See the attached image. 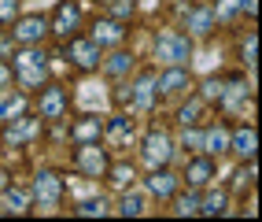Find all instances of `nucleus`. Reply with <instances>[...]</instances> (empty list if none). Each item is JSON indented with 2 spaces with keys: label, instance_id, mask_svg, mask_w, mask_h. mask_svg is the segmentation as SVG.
<instances>
[{
  "label": "nucleus",
  "instance_id": "obj_1",
  "mask_svg": "<svg viewBox=\"0 0 262 222\" xmlns=\"http://www.w3.org/2000/svg\"><path fill=\"white\" fill-rule=\"evenodd\" d=\"M48 78V56L41 52V45H23V52H15L11 59V82H19V89L37 93Z\"/></svg>",
  "mask_w": 262,
  "mask_h": 222
},
{
  "label": "nucleus",
  "instance_id": "obj_2",
  "mask_svg": "<svg viewBox=\"0 0 262 222\" xmlns=\"http://www.w3.org/2000/svg\"><path fill=\"white\" fill-rule=\"evenodd\" d=\"M151 56H155V63H163V67H188L192 37L181 33V30H163L159 37H155V45H151Z\"/></svg>",
  "mask_w": 262,
  "mask_h": 222
},
{
  "label": "nucleus",
  "instance_id": "obj_3",
  "mask_svg": "<svg viewBox=\"0 0 262 222\" xmlns=\"http://www.w3.org/2000/svg\"><path fill=\"white\" fill-rule=\"evenodd\" d=\"M118 100H122V104H129V111H151L155 100H159V89H155V71H151V67L137 74V82L129 85V93H122Z\"/></svg>",
  "mask_w": 262,
  "mask_h": 222
},
{
  "label": "nucleus",
  "instance_id": "obj_4",
  "mask_svg": "<svg viewBox=\"0 0 262 222\" xmlns=\"http://www.w3.org/2000/svg\"><path fill=\"white\" fill-rule=\"evenodd\" d=\"M71 111V96H67L63 85H41L37 89V115H41V123H59V118Z\"/></svg>",
  "mask_w": 262,
  "mask_h": 222
},
{
  "label": "nucleus",
  "instance_id": "obj_5",
  "mask_svg": "<svg viewBox=\"0 0 262 222\" xmlns=\"http://www.w3.org/2000/svg\"><path fill=\"white\" fill-rule=\"evenodd\" d=\"M33 204H37L41 211H52L59 208L63 200V178L56 174V170H37V178H33V189H30Z\"/></svg>",
  "mask_w": 262,
  "mask_h": 222
},
{
  "label": "nucleus",
  "instance_id": "obj_6",
  "mask_svg": "<svg viewBox=\"0 0 262 222\" xmlns=\"http://www.w3.org/2000/svg\"><path fill=\"white\" fill-rule=\"evenodd\" d=\"M100 52L103 48L93 41V37H67V63L74 67V71L89 74L100 67Z\"/></svg>",
  "mask_w": 262,
  "mask_h": 222
},
{
  "label": "nucleus",
  "instance_id": "obj_7",
  "mask_svg": "<svg viewBox=\"0 0 262 222\" xmlns=\"http://www.w3.org/2000/svg\"><path fill=\"white\" fill-rule=\"evenodd\" d=\"M37 133H41V115H26V111H19L15 118H8V123H4V141H8L11 148L30 145Z\"/></svg>",
  "mask_w": 262,
  "mask_h": 222
},
{
  "label": "nucleus",
  "instance_id": "obj_8",
  "mask_svg": "<svg viewBox=\"0 0 262 222\" xmlns=\"http://www.w3.org/2000/svg\"><path fill=\"white\" fill-rule=\"evenodd\" d=\"M141 159L148 167H170V159H173V137L166 130H151L144 137V145H141Z\"/></svg>",
  "mask_w": 262,
  "mask_h": 222
},
{
  "label": "nucleus",
  "instance_id": "obj_9",
  "mask_svg": "<svg viewBox=\"0 0 262 222\" xmlns=\"http://www.w3.org/2000/svg\"><path fill=\"white\" fill-rule=\"evenodd\" d=\"M74 170H78L81 178H103V170H107V152L100 148V141L78 145V152H74Z\"/></svg>",
  "mask_w": 262,
  "mask_h": 222
},
{
  "label": "nucleus",
  "instance_id": "obj_10",
  "mask_svg": "<svg viewBox=\"0 0 262 222\" xmlns=\"http://www.w3.org/2000/svg\"><path fill=\"white\" fill-rule=\"evenodd\" d=\"M78 26H81V8L74 4V0H59L56 15L48 19V30L67 41V37H74V33H78Z\"/></svg>",
  "mask_w": 262,
  "mask_h": 222
},
{
  "label": "nucleus",
  "instance_id": "obj_11",
  "mask_svg": "<svg viewBox=\"0 0 262 222\" xmlns=\"http://www.w3.org/2000/svg\"><path fill=\"white\" fill-rule=\"evenodd\" d=\"M45 33H48V19H45V15H23V19L15 23V30H11V41L15 45H41Z\"/></svg>",
  "mask_w": 262,
  "mask_h": 222
},
{
  "label": "nucleus",
  "instance_id": "obj_12",
  "mask_svg": "<svg viewBox=\"0 0 262 222\" xmlns=\"http://www.w3.org/2000/svg\"><path fill=\"white\" fill-rule=\"evenodd\" d=\"M185 30H188V37H211V33L218 30L214 8H211V4H196V8H188V15H185Z\"/></svg>",
  "mask_w": 262,
  "mask_h": 222
},
{
  "label": "nucleus",
  "instance_id": "obj_13",
  "mask_svg": "<svg viewBox=\"0 0 262 222\" xmlns=\"http://www.w3.org/2000/svg\"><path fill=\"white\" fill-rule=\"evenodd\" d=\"M248 100H251V89H248V82H244V78H225V85H222V96H218L222 111H229V115H240Z\"/></svg>",
  "mask_w": 262,
  "mask_h": 222
},
{
  "label": "nucleus",
  "instance_id": "obj_14",
  "mask_svg": "<svg viewBox=\"0 0 262 222\" xmlns=\"http://www.w3.org/2000/svg\"><path fill=\"white\" fill-rule=\"evenodd\" d=\"M155 89H159L163 96L188 93V89H192V74H188V67H163V74H155Z\"/></svg>",
  "mask_w": 262,
  "mask_h": 222
},
{
  "label": "nucleus",
  "instance_id": "obj_15",
  "mask_svg": "<svg viewBox=\"0 0 262 222\" xmlns=\"http://www.w3.org/2000/svg\"><path fill=\"white\" fill-rule=\"evenodd\" d=\"M218 174V167H214V156H200V152H192V159H188V170H185V181H188V189H203V185H211V178Z\"/></svg>",
  "mask_w": 262,
  "mask_h": 222
},
{
  "label": "nucleus",
  "instance_id": "obj_16",
  "mask_svg": "<svg viewBox=\"0 0 262 222\" xmlns=\"http://www.w3.org/2000/svg\"><path fill=\"white\" fill-rule=\"evenodd\" d=\"M148 196H159V200H170L173 193H178V174H173L170 167H151V174L144 181Z\"/></svg>",
  "mask_w": 262,
  "mask_h": 222
},
{
  "label": "nucleus",
  "instance_id": "obj_17",
  "mask_svg": "<svg viewBox=\"0 0 262 222\" xmlns=\"http://www.w3.org/2000/svg\"><path fill=\"white\" fill-rule=\"evenodd\" d=\"M103 141L115 145V148H126L133 141V118L129 115H111L103 118Z\"/></svg>",
  "mask_w": 262,
  "mask_h": 222
},
{
  "label": "nucleus",
  "instance_id": "obj_18",
  "mask_svg": "<svg viewBox=\"0 0 262 222\" xmlns=\"http://www.w3.org/2000/svg\"><path fill=\"white\" fill-rule=\"evenodd\" d=\"M126 33H129L126 23L111 15V19H96V26H93V41H96L100 48H107V45H122V41H126Z\"/></svg>",
  "mask_w": 262,
  "mask_h": 222
},
{
  "label": "nucleus",
  "instance_id": "obj_19",
  "mask_svg": "<svg viewBox=\"0 0 262 222\" xmlns=\"http://www.w3.org/2000/svg\"><path fill=\"white\" fill-rule=\"evenodd\" d=\"M103 137V118L100 115H81L71 123V141L74 145H89V141H100Z\"/></svg>",
  "mask_w": 262,
  "mask_h": 222
},
{
  "label": "nucleus",
  "instance_id": "obj_20",
  "mask_svg": "<svg viewBox=\"0 0 262 222\" xmlns=\"http://www.w3.org/2000/svg\"><path fill=\"white\" fill-rule=\"evenodd\" d=\"M255 145H258V133H255V126H236V130H229V152H236V156L248 163V159H255Z\"/></svg>",
  "mask_w": 262,
  "mask_h": 222
},
{
  "label": "nucleus",
  "instance_id": "obj_21",
  "mask_svg": "<svg viewBox=\"0 0 262 222\" xmlns=\"http://www.w3.org/2000/svg\"><path fill=\"white\" fill-rule=\"evenodd\" d=\"M96 71H103L107 78H129V71H133V52H126L122 45H115V52L107 56V59H100V67Z\"/></svg>",
  "mask_w": 262,
  "mask_h": 222
},
{
  "label": "nucleus",
  "instance_id": "obj_22",
  "mask_svg": "<svg viewBox=\"0 0 262 222\" xmlns=\"http://www.w3.org/2000/svg\"><path fill=\"white\" fill-rule=\"evenodd\" d=\"M118 215H126V218H141V215H148V193H141V189H122V200H118V208H115Z\"/></svg>",
  "mask_w": 262,
  "mask_h": 222
},
{
  "label": "nucleus",
  "instance_id": "obj_23",
  "mask_svg": "<svg viewBox=\"0 0 262 222\" xmlns=\"http://www.w3.org/2000/svg\"><path fill=\"white\" fill-rule=\"evenodd\" d=\"M115 208H111V200L107 196H81L74 208H71V215H81V218H103V215H111Z\"/></svg>",
  "mask_w": 262,
  "mask_h": 222
},
{
  "label": "nucleus",
  "instance_id": "obj_24",
  "mask_svg": "<svg viewBox=\"0 0 262 222\" xmlns=\"http://www.w3.org/2000/svg\"><path fill=\"white\" fill-rule=\"evenodd\" d=\"M200 152H207V156H225V152H229V126H207Z\"/></svg>",
  "mask_w": 262,
  "mask_h": 222
},
{
  "label": "nucleus",
  "instance_id": "obj_25",
  "mask_svg": "<svg viewBox=\"0 0 262 222\" xmlns=\"http://www.w3.org/2000/svg\"><path fill=\"white\" fill-rule=\"evenodd\" d=\"M26 108V100H23V93H11V85H4L0 89V123H8V118H15Z\"/></svg>",
  "mask_w": 262,
  "mask_h": 222
},
{
  "label": "nucleus",
  "instance_id": "obj_26",
  "mask_svg": "<svg viewBox=\"0 0 262 222\" xmlns=\"http://www.w3.org/2000/svg\"><path fill=\"white\" fill-rule=\"evenodd\" d=\"M225 211H229V196H225L222 189H211L207 196H200V215L214 218V215H225Z\"/></svg>",
  "mask_w": 262,
  "mask_h": 222
},
{
  "label": "nucleus",
  "instance_id": "obj_27",
  "mask_svg": "<svg viewBox=\"0 0 262 222\" xmlns=\"http://www.w3.org/2000/svg\"><path fill=\"white\" fill-rule=\"evenodd\" d=\"M4 204H8L11 215H26L33 208V196L26 189H19V185H8V189H4Z\"/></svg>",
  "mask_w": 262,
  "mask_h": 222
},
{
  "label": "nucleus",
  "instance_id": "obj_28",
  "mask_svg": "<svg viewBox=\"0 0 262 222\" xmlns=\"http://www.w3.org/2000/svg\"><path fill=\"white\" fill-rule=\"evenodd\" d=\"M103 174H107V181L115 185V189H129L133 185V178H137V170H133V163H107V170H103Z\"/></svg>",
  "mask_w": 262,
  "mask_h": 222
},
{
  "label": "nucleus",
  "instance_id": "obj_29",
  "mask_svg": "<svg viewBox=\"0 0 262 222\" xmlns=\"http://www.w3.org/2000/svg\"><path fill=\"white\" fill-rule=\"evenodd\" d=\"M170 200H173V196H170ZM173 215H181V218H185V215H188V218L200 215V193L188 189L185 196H178V200H173Z\"/></svg>",
  "mask_w": 262,
  "mask_h": 222
},
{
  "label": "nucleus",
  "instance_id": "obj_30",
  "mask_svg": "<svg viewBox=\"0 0 262 222\" xmlns=\"http://www.w3.org/2000/svg\"><path fill=\"white\" fill-rule=\"evenodd\" d=\"M203 104H207V100H203L200 93L192 96L188 104H185V108L178 111V118H181V126H196V123H200V115H203Z\"/></svg>",
  "mask_w": 262,
  "mask_h": 222
},
{
  "label": "nucleus",
  "instance_id": "obj_31",
  "mask_svg": "<svg viewBox=\"0 0 262 222\" xmlns=\"http://www.w3.org/2000/svg\"><path fill=\"white\" fill-rule=\"evenodd\" d=\"M214 19L218 23H229L233 19V15H240V0H214Z\"/></svg>",
  "mask_w": 262,
  "mask_h": 222
},
{
  "label": "nucleus",
  "instance_id": "obj_32",
  "mask_svg": "<svg viewBox=\"0 0 262 222\" xmlns=\"http://www.w3.org/2000/svg\"><path fill=\"white\" fill-rule=\"evenodd\" d=\"M181 148H185V152H200V148H203V130L185 126V133H181Z\"/></svg>",
  "mask_w": 262,
  "mask_h": 222
},
{
  "label": "nucleus",
  "instance_id": "obj_33",
  "mask_svg": "<svg viewBox=\"0 0 262 222\" xmlns=\"http://www.w3.org/2000/svg\"><path fill=\"white\" fill-rule=\"evenodd\" d=\"M222 85H225V78H211V82H203V100H218L222 96Z\"/></svg>",
  "mask_w": 262,
  "mask_h": 222
},
{
  "label": "nucleus",
  "instance_id": "obj_34",
  "mask_svg": "<svg viewBox=\"0 0 262 222\" xmlns=\"http://www.w3.org/2000/svg\"><path fill=\"white\" fill-rule=\"evenodd\" d=\"M15 15H19V0H0V26L11 23Z\"/></svg>",
  "mask_w": 262,
  "mask_h": 222
},
{
  "label": "nucleus",
  "instance_id": "obj_35",
  "mask_svg": "<svg viewBox=\"0 0 262 222\" xmlns=\"http://www.w3.org/2000/svg\"><path fill=\"white\" fill-rule=\"evenodd\" d=\"M255 45H258V37L255 33H248V41H244V48H240V56H244V63L255 71Z\"/></svg>",
  "mask_w": 262,
  "mask_h": 222
},
{
  "label": "nucleus",
  "instance_id": "obj_36",
  "mask_svg": "<svg viewBox=\"0 0 262 222\" xmlns=\"http://www.w3.org/2000/svg\"><path fill=\"white\" fill-rule=\"evenodd\" d=\"M4 85H11V63L0 59V89H4Z\"/></svg>",
  "mask_w": 262,
  "mask_h": 222
},
{
  "label": "nucleus",
  "instance_id": "obj_37",
  "mask_svg": "<svg viewBox=\"0 0 262 222\" xmlns=\"http://www.w3.org/2000/svg\"><path fill=\"white\" fill-rule=\"evenodd\" d=\"M0 189H4V170H0Z\"/></svg>",
  "mask_w": 262,
  "mask_h": 222
},
{
  "label": "nucleus",
  "instance_id": "obj_38",
  "mask_svg": "<svg viewBox=\"0 0 262 222\" xmlns=\"http://www.w3.org/2000/svg\"><path fill=\"white\" fill-rule=\"evenodd\" d=\"M100 4H111V0H100Z\"/></svg>",
  "mask_w": 262,
  "mask_h": 222
}]
</instances>
